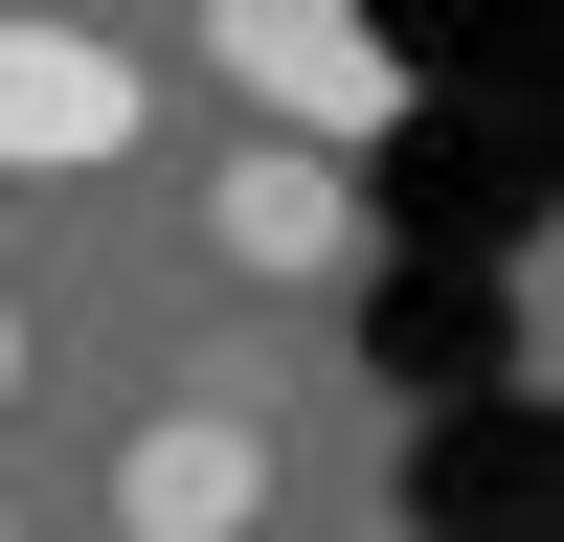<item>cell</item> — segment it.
<instances>
[{
    "label": "cell",
    "instance_id": "obj_1",
    "mask_svg": "<svg viewBox=\"0 0 564 542\" xmlns=\"http://www.w3.org/2000/svg\"><path fill=\"white\" fill-rule=\"evenodd\" d=\"M204 68L249 90V113H294V159L406 113V68H384V23H361V0H204Z\"/></svg>",
    "mask_w": 564,
    "mask_h": 542
},
{
    "label": "cell",
    "instance_id": "obj_2",
    "mask_svg": "<svg viewBox=\"0 0 564 542\" xmlns=\"http://www.w3.org/2000/svg\"><path fill=\"white\" fill-rule=\"evenodd\" d=\"M90 159H135V45L0 23V181H90Z\"/></svg>",
    "mask_w": 564,
    "mask_h": 542
},
{
    "label": "cell",
    "instance_id": "obj_3",
    "mask_svg": "<svg viewBox=\"0 0 564 542\" xmlns=\"http://www.w3.org/2000/svg\"><path fill=\"white\" fill-rule=\"evenodd\" d=\"M249 520H271V430L249 406H159L113 452V542H249Z\"/></svg>",
    "mask_w": 564,
    "mask_h": 542
},
{
    "label": "cell",
    "instance_id": "obj_4",
    "mask_svg": "<svg viewBox=\"0 0 564 542\" xmlns=\"http://www.w3.org/2000/svg\"><path fill=\"white\" fill-rule=\"evenodd\" d=\"M204 249L249 271V294H316V271H361V204H339V159H294V136H249V159L204 181Z\"/></svg>",
    "mask_w": 564,
    "mask_h": 542
},
{
    "label": "cell",
    "instance_id": "obj_5",
    "mask_svg": "<svg viewBox=\"0 0 564 542\" xmlns=\"http://www.w3.org/2000/svg\"><path fill=\"white\" fill-rule=\"evenodd\" d=\"M0 384H23V316H0Z\"/></svg>",
    "mask_w": 564,
    "mask_h": 542
},
{
    "label": "cell",
    "instance_id": "obj_6",
    "mask_svg": "<svg viewBox=\"0 0 564 542\" xmlns=\"http://www.w3.org/2000/svg\"><path fill=\"white\" fill-rule=\"evenodd\" d=\"M0 542H23V520H0Z\"/></svg>",
    "mask_w": 564,
    "mask_h": 542
}]
</instances>
